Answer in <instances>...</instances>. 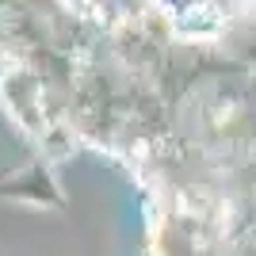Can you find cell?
Here are the masks:
<instances>
[]
</instances>
